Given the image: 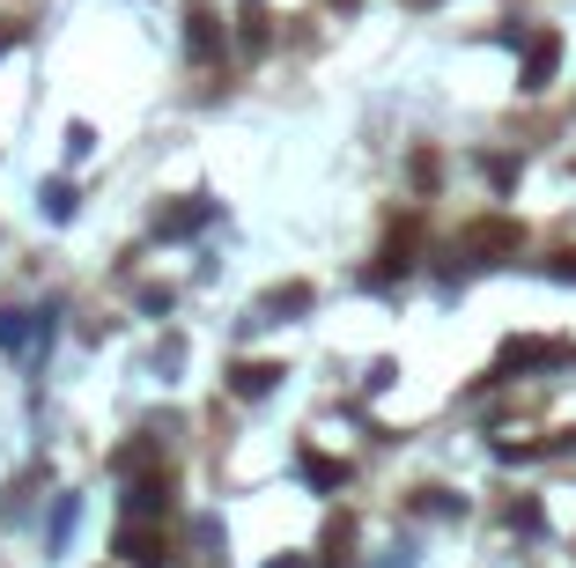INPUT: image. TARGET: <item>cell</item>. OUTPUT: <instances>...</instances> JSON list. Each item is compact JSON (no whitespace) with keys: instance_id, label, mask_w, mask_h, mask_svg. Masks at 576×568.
Here are the masks:
<instances>
[{"instance_id":"cell-1","label":"cell","mask_w":576,"mask_h":568,"mask_svg":"<svg viewBox=\"0 0 576 568\" xmlns=\"http://www.w3.org/2000/svg\"><path fill=\"white\" fill-rule=\"evenodd\" d=\"M554 67H562V37H532V52H525V89H547L554 81Z\"/></svg>"},{"instance_id":"cell-2","label":"cell","mask_w":576,"mask_h":568,"mask_svg":"<svg viewBox=\"0 0 576 568\" xmlns=\"http://www.w3.org/2000/svg\"><path fill=\"white\" fill-rule=\"evenodd\" d=\"M163 502H171V480L149 472V480H133V488H126V517H155Z\"/></svg>"},{"instance_id":"cell-3","label":"cell","mask_w":576,"mask_h":568,"mask_svg":"<svg viewBox=\"0 0 576 568\" xmlns=\"http://www.w3.org/2000/svg\"><path fill=\"white\" fill-rule=\"evenodd\" d=\"M274 362H237V370H229V392H237V398H267V392H274Z\"/></svg>"},{"instance_id":"cell-4","label":"cell","mask_w":576,"mask_h":568,"mask_svg":"<svg viewBox=\"0 0 576 568\" xmlns=\"http://www.w3.org/2000/svg\"><path fill=\"white\" fill-rule=\"evenodd\" d=\"M185 45H193V59H215V15H185Z\"/></svg>"},{"instance_id":"cell-5","label":"cell","mask_w":576,"mask_h":568,"mask_svg":"<svg viewBox=\"0 0 576 568\" xmlns=\"http://www.w3.org/2000/svg\"><path fill=\"white\" fill-rule=\"evenodd\" d=\"M111 554H119V561H141V568H155V539H149V532H133V524L119 532V546H111Z\"/></svg>"},{"instance_id":"cell-6","label":"cell","mask_w":576,"mask_h":568,"mask_svg":"<svg viewBox=\"0 0 576 568\" xmlns=\"http://www.w3.org/2000/svg\"><path fill=\"white\" fill-rule=\"evenodd\" d=\"M303 472H311L318 488H340V480H348V472H340V458H303Z\"/></svg>"},{"instance_id":"cell-7","label":"cell","mask_w":576,"mask_h":568,"mask_svg":"<svg viewBox=\"0 0 576 568\" xmlns=\"http://www.w3.org/2000/svg\"><path fill=\"white\" fill-rule=\"evenodd\" d=\"M303 303H311V288H274V296H267V310H303Z\"/></svg>"}]
</instances>
